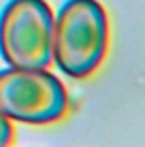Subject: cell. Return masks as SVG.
<instances>
[{
    "mask_svg": "<svg viewBox=\"0 0 145 147\" xmlns=\"http://www.w3.org/2000/svg\"><path fill=\"white\" fill-rule=\"evenodd\" d=\"M111 43L100 0H66L53 15V64L71 79H88L103 66Z\"/></svg>",
    "mask_w": 145,
    "mask_h": 147,
    "instance_id": "1",
    "label": "cell"
},
{
    "mask_svg": "<svg viewBox=\"0 0 145 147\" xmlns=\"http://www.w3.org/2000/svg\"><path fill=\"white\" fill-rule=\"evenodd\" d=\"M71 109L68 90L49 68L0 70V111L11 121L49 126L64 119Z\"/></svg>",
    "mask_w": 145,
    "mask_h": 147,
    "instance_id": "2",
    "label": "cell"
},
{
    "mask_svg": "<svg viewBox=\"0 0 145 147\" xmlns=\"http://www.w3.org/2000/svg\"><path fill=\"white\" fill-rule=\"evenodd\" d=\"M53 11L47 0H9L0 11V58L13 68H49Z\"/></svg>",
    "mask_w": 145,
    "mask_h": 147,
    "instance_id": "3",
    "label": "cell"
},
{
    "mask_svg": "<svg viewBox=\"0 0 145 147\" xmlns=\"http://www.w3.org/2000/svg\"><path fill=\"white\" fill-rule=\"evenodd\" d=\"M13 136H15L13 121L9 119L7 115L2 113V111H0V147H11Z\"/></svg>",
    "mask_w": 145,
    "mask_h": 147,
    "instance_id": "4",
    "label": "cell"
}]
</instances>
